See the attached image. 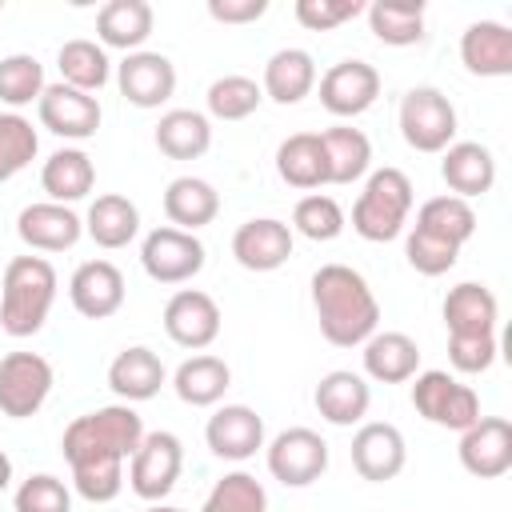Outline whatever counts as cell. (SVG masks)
Returning <instances> with one entry per match:
<instances>
[{
	"label": "cell",
	"mask_w": 512,
	"mask_h": 512,
	"mask_svg": "<svg viewBox=\"0 0 512 512\" xmlns=\"http://www.w3.org/2000/svg\"><path fill=\"white\" fill-rule=\"evenodd\" d=\"M140 440L144 420L132 404H108L76 416L60 436L76 492L88 504H112L124 488V460H132Z\"/></svg>",
	"instance_id": "6da1fadb"
},
{
	"label": "cell",
	"mask_w": 512,
	"mask_h": 512,
	"mask_svg": "<svg viewBox=\"0 0 512 512\" xmlns=\"http://www.w3.org/2000/svg\"><path fill=\"white\" fill-rule=\"evenodd\" d=\"M312 308L320 320V336L336 348H356L372 332H380V300L348 264H320L312 272Z\"/></svg>",
	"instance_id": "7a4b0ae2"
},
{
	"label": "cell",
	"mask_w": 512,
	"mask_h": 512,
	"mask_svg": "<svg viewBox=\"0 0 512 512\" xmlns=\"http://www.w3.org/2000/svg\"><path fill=\"white\" fill-rule=\"evenodd\" d=\"M56 304V268L44 256H12L0 280V328L16 340L36 336Z\"/></svg>",
	"instance_id": "3957f363"
},
{
	"label": "cell",
	"mask_w": 512,
	"mask_h": 512,
	"mask_svg": "<svg viewBox=\"0 0 512 512\" xmlns=\"http://www.w3.org/2000/svg\"><path fill=\"white\" fill-rule=\"evenodd\" d=\"M412 200H416V192H412L408 172H400V168H376V172H368L364 192L352 204V228H356V236H364L372 244L396 240L404 232V224H408Z\"/></svg>",
	"instance_id": "277c9868"
},
{
	"label": "cell",
	"mask_w": 512,
	"mask_h": 512,
	"mask_svg": "<svg viewBox=\"0 0 512 512\" xmlns=\"http://www.w3.org/2000/svg\"><path fill=\"white\" fill-rule=\"evenodd\" d=\"M400 136L416 152H444L456 140V108H452V100L432 84L408 88L404 100H400Z\"/></svg>",
	"instance_id": "5b68a950"
},
{
	"label": "cell",
	"mask_w": 512,
	"mask_h": 512,
	"mask_svg": "<svg viewBox=\"0 0 512 512\" xmlns=\"http://www.w3.org/2000/svg\"><path fill=\"white\" fill-rule=\"evenodd\" d=\"M412 408L436 424V428H448V432H464L480 420V396L460 384L456 376L440 372V368H428V372H416L412 376Z\"/></svg>",
	"instance_id": "8992f818"
},
{
	"label": "cell",
	"mask_w": 512,
	"mask_h": 512,
	"mask_svg": "<svg viewBox=\"0 0 512 512\" xmlns=\"http://www.w3.org/2000/svg\"><path fill=\"white\" fill-rule=\"evenodd\" d=\"M180 468H184V444H180V436L176 432H164V428L144 432L140 448L128 460V488L140 500L160 504L176 488Z\"/></svg>",
	"instance_id": "52a82bcc"
},
{
	"label": "cell",
	"mask_w": 512,
	"mask_h": 512,
	"mask_svg": "<svg viewBox=\"0 0 512 512\" xmlns=\"http://www.w3.org/2000/svg\"><path fill=\"white\" fill-rule=\"evenodd\" d=\"M268 472L284 488H308L328 472V444L320 432L296 424L272 436L268 444Z\"/></svg>",
	"instance_id": "ba28073f"
},
{
	"label": "cell",
	"mask_w": 512,
	"mask_h": 512,
	"mask_svg": "<svg viewBox=\"0 0 512 512\" xmlns=\"http://www.w3.org/2000/svg\"><path fill=\"white\" fill-rule=\"evenodd\" d=\"M52 392V364L40 352H8L0 360V412L28 420L44 408Z\"/></svg>",
	"instance_id": "9c48e42d"
},
{
	"label": "cell",
	"mask_w": 512,
	"mask_h": 512,
	"mask_svg": "<svg viewBox=\"0 0 512 512\" xmlns=\"http://www.w3.org/2000/svg\"><path fill=\"white\" fill-rule=\"evenodd\" d=\"M140 264L156 284H188L204 268V244L196 232H180V228L164 224L144 236Z\"/></svg>",
	"instance_id": "30bf717a"
},
{
	"label": "cell",
	"mask_w": 512,
	"mask_h": 512,
	"mask_svg": "<svg viewBox=\"0 0 512 512\" xmlns=\"http://www.w3.org/2000/svg\"><path fill=\"white\" fill-rule=\"evenodd\" d=\"M36 112H40V124L60 140H88L100 128V100L68 84H44Z\"/></svg>",
	"instance_id": "8fae6325"
},
{
	"label": "cell",
	"mask_w": 512,
	"mask_h": 512,
	"mask_svg": "<svg viewBox=\"0 0 512 512\" xmlns=\"http://www.w3.org/2000/svg\"><path fill=\"white\" fill-rule=\"evenodd\" d=\"M408 464V444H404V432L388 420H368L356 428L352 436V468L372 480V484H384V480H396Z\"/></svg>",
	"instance_id": "7c38bea8"
},
{
	"label": "cell",
	"mask_w": 512,
	"mask_h": 512,
	"mask_svg": "<svg viewBox=\"0 0 512 512\" xmlns=\"http://www.w3.org/2000/svg\"><path fill=\"white\" fill-rule=\"evenodd\" d=\"M376 96H380V72L368 60H336L320 76V104L340 120L368 112Z\"/></svg>",
	"instance_id": "4fadbf2b"
},
{
	"label": "cell",
	"mask_w": 512,
	"mask_h": 512,
	"mask_svg": "<svg viewBox=\"0 0 512 512\" xmlns=\"http://www.w3.org/2000/svg\"><path fill=\"white\" fill-rule=\"evenodd\" d=\"M164 332L180 348H208L220 336V304L200 288H180L164 304Z\"/></svg>",
	"instance_id": "5bb4252c"
},
{
	"label": "cell",
	"mask_w": 512,
	"mask_h": 512,
	"mask_svg": "<svg viewBox=\"0 0 512 512\" xmlns=\"http://www.w3.org/2000/svg\"><path fill=\"white\" fill-rule=\"evenodd\" d=\"M116 84H120V96L136 108H160L164 100H172L176 92V64L164 56V52H128L116 68Z\"/></svg>",
	"instance_id": "9a60e30c"
},
{
	"label": "cell",
	"mask_w": 512,
	"mask_h": 512,
	"mask_svg": "<svg viewBox=\"0 0 512 512\" xmlns=\"http://www.w3.org/2000/svg\"><path fill=\"white\" fill-rule=\"evenodd\" d=\"M460 464L476 480H496L512 468V424L504 416H480L460 432Z\"/></svg>",
	"instance_id": "2e32d148"
},
{
	"label": "cell",
	"mask_w": 512,
	"mask_h": 512,
	"mask_svg": "<svg viewBox=\"0 0 512 512\" xmlns=\"http://www.w3.org/2000/svg\"><path fill=\"white\" fill-rule=\"evenodd\" d=\"M124 272L112 260H84L68 280V300L88 320H108L124 308Z\"/></svg>",
	"instance_id": "e0dca14e"
},
{
	"label": "cell",
	"mask_w": 512,
	"mask_h": 512,
	"mask_svg": "<svg viewBox=\"0 0 512 512\" xmlns=\"http://www.w3.org/2000/svg\"><path fill=\"white\" fill-rule=\"evenodd\" d=\"M204 440L220 460H252L264 448V416L248 404H224L208 416Z\"/></svg>",
	"instance_id": "ac0fdd59"
},
{
	"label": "cell",
	"mask_w": 512,
	"mask_h": 512,
	"mask_svg": "<svg viewBox=\"0 0 512 512\" xmlns=\"http://www.w3.org/2000/svg\"><path fill=\"white\" fill-rule=\"evenodd\" d=\"M232 256L248 272H276L292 256V228L276 216H256L244 220L232 232Z\"/></svg>",
	"instance_id": "d6986e66"
},
{
	"label": "cell",
	"mask_w": 512,
	"mask_h": 512,
	"mask_svg": "<svg viewBox=\"0 0 512 512\" xmlns=\"http://www.w3.org/2000/svg\"><path fill=\"white\" fill-rule=\"evenodd\" d=\"M16 236H20L28 248H36V252H64V248H72V244L84 236V220H80L68 204L40 200V204L20 208V216H16Z\"/></svg>",
	"instance_id": "ffe728a7"
},
{
	"label": "cell",
	"mask_w": 512,
	"mask_h": 512,
	"mask_svg": "<svg viewBox=\"0 0 512 512\" xmlns=\"http://www.w3.org/2000/svg\"><path fill=\"white\" fill-rule=\"evenodd\" d=\"M312 404H316V412H320L328 424L352 428V424H360V420L368 416L372 388H368V380H364L360 372H352V368H332V372L320 376V384H316V392H312Z\"/></svg>",
	"instance_id": "44dd1931"
},
{
	"label": "cell",
	"mask_w": 512,
	"mask_h": 512,
	"mask_svg": "<svg viewBox=\"0 0 512 512\" xmlns=\"http://www.w3.org/2000/svg\"><path fill=\"white\" fill-rule=\"evenodd\" d=\"M460 60L472 76H512V28L500 20H476L460 36Z\"/></svg>",
	"instance_id": "7402d4cb"
},
{
	"label": "cell",
	"mask_w": 512,
	"mask_h": 512,
	"mask_svg": "<svg viewBox=\"0 0 512 512\" xmlns=\"http://www.w3.org/2000/svg\"><path fill=\"white\" fill-rule=\"evenodd\" d=\"M440 156H444L440 160V176L452 188V196L472 200V196H484L496 184V160H492V152L484 144H476V140H452Z\"/></svg>",
	"instance_id": "603a6c76"
},
{
	"label": "cell",
	"mask_w": 512,
	"mask_h": 512,
	"mask_svg": "<svg viewBox=\"0 0 512 512\" xmlns=\"http://www.w3.org/2000/svg\"><path fill=\"white\" fill-rule=\"evenodd\" d=\"M168 372H164V360L144 348V344H132L124 352H116V360L108 364V388L124 400V404H140V400H152L160 388H164Z\"/></svg>",
	"instance_id": "cb8c5ba5"
},
{
	"label": "cell",
	"mask_w": 512,
	"mask_h": 512,
	"mask_svg": "<svg viewBox=\"0 0 512 512\" xmlns=\"http://www.w3.org/2000/svg\"><path fill=\"white\" fill-rule=\"evenodd\" d=\"M496 320H500V304H496L488 284L464 280V284L448 288V296H444L448 336H492Z\"/></svg>",
	"instance_id": "d4e9b609"
},
{
	"label": "cell",
	"mask_w": 512,
	"mask_h": 512,
	"mask_svg": "<svg viewBox=\"0 0 512 512\" xmlns=\"http://www.w3.org/2000/svg\"><path fill=\"white\" fill-rule=\"evenodd\" d=\"M420 372V344L408 332H372L364 340V376L376 384H404Z\"/></svg>",
	"instance_id": "484cf974"
},
{
	"label": "cell",
	"mask_w": 512,
	"mask_h": 512,
	"mask_svg": "<svg viewBox=\"0 0 512 512\" xmlns=\"http://www.w3.org/2000/svg\"><path fill=\"white\" fill-rule=\"evenodd\" d=\"M156 12L148 0H108L96 12V36L100 48H120V52H140V44L152 36Z\"/></svg>",
	"instance_id": "4316f807"
},
{
	"label": "cell",
	"mask_w": 512,
	"mask_h": 512,
	"mask_svg": "<svg viewBox=\"0 0 512 512\" xmlns=\"http://www.w3.org/2000/svg\"><path fill=\"white\" fill-rule=\"evenodd\" d=\"M92 184H96V164L84 148H56L40 168V188L48 192L52 204H76L92 192Z\"/></svg>",
	"instance_id": "83f0119b"
},
{
	"label": "cell",
	"mask_w": 512,
	"mask_h": 512,
	"mask_svg": "<svg viewBox=\"0 0 512 512\" xmlns=\"http://www.w3.org/2000/svg\"><path fill=\"white\" fill-rule=\"evenodd\" d=\"M84 232L96 240V248H128L140 232V208L120 196V192H104L88 204V216H84Z\"/></svg>",
	"instance_id": "f1b7e54d"
},
{
	"label": "cell",
	"mask_w": 512,
	"mask_h": 512,
	"mask_svg": "<svg viewBox=\"0 0 512 512\" xmlns=\"http://www.w3.org/2000/svg\"><path fill=\"white\" fill-rule=\"evenodd\" d=\"M316 88V60L304 48H280L264 64V84L260 92L276 104H300Z\"/></svg>",
	"instance_id": "f546056e"
},
{
	"label": "cell",
	"mask_w": 512,
	"mask_h": 512,
	"mask_svg": "<svg viewBox=\"0 0 512 512\" xmlns=\"http://www.w3.org/2000/svg\"><path fill=\"white\" fill-rule=\"evenodd\" d=\"M216 212H220V192L200 176H176L164 188V216L180 232H196V228L212 224Z\"/></svg>",
	"instance_id": "4dcf8cb0"
},
{
	"label": "cell",
	"mask_w": 512,
	"mask_h": 512,
	"mask_svg": "<svg viewBox=\"0 0 512 512\" xmlns=\"http://www.w3.org/2000/svg\"><path fill=\"white\" fill-rule=\"evenodd\" d=\"M276 172H280L284 184L304 188V192L328 184V160H324L320 132H292L288 140H280V148H276Z\"/></svg>",
	"instance_id": "1f68e13d"
},
{
	"label": "cell",
	"mask_w": 512,
	"mask_h": 512,
	"mask_svg": "<svg viewBox=\"0 0 512 512\" xmlns=\"http://www.w3.org/2000/svg\"><path fill=\"white\" fill-rule=\"evenodd\" d=\"M156 148L168 160H200L212 148V124L196 108H172L156 124Z\"/></svg>",
	"instance_id": "d6a6232c"
},
{
	"label": "cell",
	"mask_w": 512,
	"mask_h": 512,
	"mask_svg": "<svg viewBox=\"0 0 512 512\" xmlns=\"http://www.w3.org/2000/svg\"><path fill=\"white\" fill-rule=\"evenodd\" d=\"M228 384H232V368H228L220 356H208V352L188 356V360L176 368V376H172L176 396H180L184 404H192V408H212V404H220L224 392H228Z\"/></svg>",
	"instance_id": "836d02e7"
},
{
	"label": "cell",
	"mask_w": 512,
	"mask_h": 512,
	"mask_svg": "<svg viewBox=\"0 0 512 512\" xmlns=\"http://www.w3.org/2000/svg\"><path fill=\"white\" fill-rule=\"evenodd\" d=\"M320 144H324V160H328V184H352V180L368 176L372 140L360 128L336 124V128L320 132Z\"/></svg>",
	"instance_id": "e575fe53"
},
{
	"label": "cell",
	"mask_w": 512,
	"mask_h": 512,
	"mask_svg": "<svg viewBox=\"0 0 512 512\" xmlns=\"http://www.w3.org/2000/svg\"><path fill=\"white\" fill-rule=\"evenodd\" d=\"M412 228H416V232H428V236H436V240H444V244H452V248H464V244L476 236V212H472L468 200H460V196L448 192V196L424 200Z\"/></svg>",
	"instance_id": "d590c367"
},
{
	"label": "cell",
	"mask_w": 512,
	"mask_h": 512,
	"mask_svg": "<svg viewBox=\"0 0 512 512\" xmlns=\"http://www.w3.org/2000/svg\"><path fill=\"white\" fill-rule=\"evenodd\" d=\"M368 28L388 48H408L424 40V4L420 0H376L364 8Z\"/></svg>",
	"instance_id": "8d00e7d4"
},
{
	"label": "cell",
	"mask_w": 512,
	"mask_h": 512,
	"mask_svg": "<svg viewBox=\"0 0 512 512\" xmlns=\"http://www.w3.org/2000/svg\"><path fill=\"white\" fill-rule=\"evenodd\" d=\"M56 68H60V84L68 88H80V92H100L108 84V52L96 44V40H64L60 52H56Z\"/></svg>",
	"instance_id": "74e56055"
},
{
	"label": "cell",
	"mask_w": 512,
	"mask_h": 512,
	"mask_svg": "<svg viewBox=\"0 0 512 512\" xmlns=\"http://www.w3.org/2000/svg\"><path fill=\"white\" fill-rule=\"evenodd\" d=\"M200 512H268V492L252 472H228L212 484Z\"/></svg>",
	"instance_id": "f35d334b"
},
{
	"label": "cell",
	"mask_w": 512,
	"mask_h": 512,
	"mask_svg": "<svg viewBox=\"0 0 512 512\" xmlns=\"http://www.w3.org/2000/svg\"><path fill=\"white\" fill-rule=\"evenodd\" d=\"M204 100H208V112L216 120H244V116H252L260 108L264 92H260V84L252 76L228 72V76H220V80L208 84V96Z\"/></svg>",
	"instance_id": "ab89813d"
},
{
	"label": "cell",
	"mask_w": 512,
	"mask_h": 512,
	"mask_svg": "<svg viewBox=\"0 0 512 512\" xmlns=\"http://www.w3.org/2000/svg\"><path fill=\"white\" fill-rule=\"evenodd\" d=\"M288 228L300 232L304 240H316V244L336 240V236L344 232V208H340L332 196H324V192L300 196L296 208H292V224H288Z\"/></svg>",
	"instance_id": "60d3db41"
},
{
	"label": "cell",
	"mask_w": 512,
	"mask_h": 512,
	"mask_svg": "<svg viewBox=\"0 0 512 512\" xmlns=\"http://www.w3.org/2000/svg\"><path fill=\"white\" fill-rule=\"evenodd\" d=\"M40 148V136L32 128V120H24L20 112H0V184H8L16 172H24L32 164Z\"/></svg>",
	"instance_id": "b9f144b4"
},
{
	"label": "cell",
	"mask_w": 512,
	"mask_h": 512,
	"mask_svg": "<svg viewBox=\"0 0 512 512\" xmlns=\"http://www.w3.org/2000/svg\"><path fill=\"white\" fill-rule=\"evenodd\" d=\"M44 92V64L28 52H12L0 60V100L8 108H24L32 100H40Z\"/></svg>",
	"instance_id": "7bdbcfd3"
},
{
	"label": "cell",
	"mask_w": 512,
	"mask_h": 512,
	"mask_svg": "<svg viewBox=\"0 0 512 512\" xmlns=\"http://www.w3.org/2000/svg\"><path fill=\"white\" fill-rule=\"evenodd\" d=\"M16 512H72V492L60 476L36 472L16 488Z\"/></svg>",
	"instance_id": "ee69618b"
},
{
	"label": "cell",
	"mask_w": 512,
	"mask_h": 512,
	"mask_svg": "<svg viewBox=\"0 0 512 512\" xmlns=\"http://www.w3.org/2000/svg\"><path fill=\"white\" fill-rule=\"evenodd\" d=\"M404 256H408V264H412L420 276H444L448 268H456L460 248H452V244H444V240H436V236L412 228L408 240H404Z\"/></svg>",
	"instance_id": "f6af8a7d"
},
{
	"label": "cell",
	"mask_w": 512,
	"mask_h": 512,
	"mask_svg": "<svg viewBox=\"0 0 512 512\" xmlns=\"http://www.w3.org/2000/svg\"><path fill=\"white\" fill-rule=\"evenodd\" d=\"M364 12V0H296V20L308 32H332Z\"/></svg>",
	"instance_id": "bcb514c9"
},
{
	"label": "cell",
	"mask_w": 512,
	"mask_h": 512,
	"mask_svg": "<svg viewBox=\"0 0 512 512\" xmlns=\"http://www.w3.org/2000/svg\"><path fill=\"white\" fill-rule=\"evenodd\" d=\"M448 364L464 376H480L496 364V332L492 336H448Z\"/></svg>",
	"instance_id": "7dc6e473"
},
{
	"label": "cell",
	"mask_w": 512,
	"mask_h": 512,
	"mask_svg": "<svg viewBox=\"0 0 512 512\" xmlns=\"http://www.w3.org/2000/svg\"><path fill=\"white\" fill-rule=\"evenodd\" d=\"M268 12V0H208V16L220 24H252Z\"/></svg>",
	"instance_id": "c3c4849f"
},
{
	"label": "cell",
	"mask_w": 512,
	"mask_h": 512,
	"mask_svg": "<svg viewBox=\"0 0 512 512\" xmlns=\"http://www.w3.org/2000/svg\"><path fill=\"white\" fill-rule=\"evenodd\" d=\"M8 480H12V460H8V452L0 448V492L8 488Z\"/></svg>",
	"instance_id": "681fc988"
},
{
	"label": "cell",
	"mask_w": 512,
	"mask_h": 512,
	"mask_svg": "<svg viewBox=\"0 0 512 512\" xmlns=\"http://www.w3.org/2000/svg\"><path fill=\"white\" fill-rule=\"evenodd\" d=\"M144 512H184V508H176V504H148Z\"/></svg>",
	"instance_id": "f907efd6"
}]
</instances>
